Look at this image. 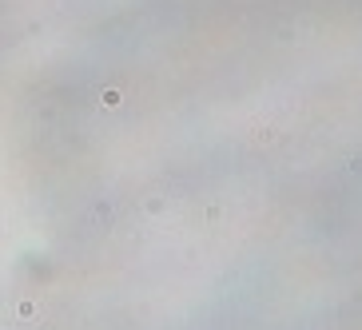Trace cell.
<instances>
[{
	"instance_id": "cell-1",
	"label": "cell",
	"mask_w": 362,
	"mask_h": 330,
	"mask_svg": "<svg viewBox=\"0 0 362 330\" xmlns=\"http://www.w3.org/2000/svg\"><path fill=\"white\" fill-rule=\"evenodd\" d=\"M120 100H123L120 91H104V104H107V107H120Z\"/></svg>"
}]
</instances>
